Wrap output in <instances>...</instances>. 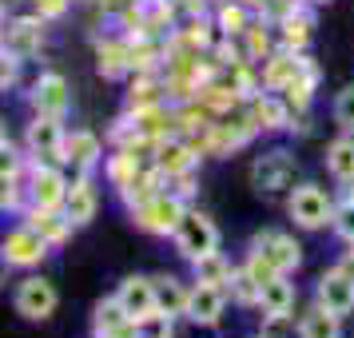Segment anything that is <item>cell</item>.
Here are the masks:
<instances>
[{"instance_id":"5bb4252c","label":"cell","mask_w":354,"mask_h":338,"mask_svg":"<svg viewBox=\"0 0 354 338\" xmlns=\"http://www.w3.org/2000/svg\"><path fill=\"white\" fill-rule=\"evenodd\" d=\"M179 219H183V211H179L176 199H156V203L144 211L140 223H144L147 231H171V227H179Z\"/></svg>"},{"instance_id":"9a60e30c","label":"cell","mask_w":354,"mask_h":338,"mask_svg":"<svg viewBox=\"0 0 354 338\" xmlns=\"http://www.w3.org/2000/svg\"><path fill=\"white\" fill-rule=\"evenodd\" d=\"M326 167H330V176L335 179L351 183L354 179V140H335L330 151H326Z\"/></svg>"},{"instance_id":"cb8c5ba5","label":"cell","mask_w":354,"mask_h":338,"mask_svg":"<svg viewBox=\"0 0 354 338\" xmlns=\"http://www.w3.org/2000/svg\"><path fill=\"white\" fill-rule=\"evenodd\" d=\"M342 271H346V274H354V259H346V263H342Z\"/></svg>"},{"instance_id":"6da1fadb","label":"cell","mask_w":354,"mask_h":338,"mask_svg":"<svg viewBox=\"0 0 354 338\" xmlns=\"http://www.w3.org/2000/svg\"><path fill=\"white\" fill-rule=\"evenodd\" d=\"M176 247H179V255H187L195 263V259H203V255H215L219 231H215V223H211L207 215H183L176 227Z\"/></svg>"},{"instance_id":"277c9868","label":"cell","mask_w":354,"mask_h":338,"mask_svg":"<svg viewBox=\"0 0 354 338\" xmlns=\"http://www.w3.org/2000/svg\"><path fill=\"white\" fill-rule=\"evenodd\" d=\"M17 310L24 319H48L56 310V287L48 279H24L17 287Z\"/></svg>"},{"instance_id":"ac0fdd59","label":"cell","mask_w":354,"mask_h":338,"mask_svg":"<svg viewBox=\"0 0 354 338\" xmlns=\"http://www.w3.org/2000/svg\"><path fill=\"white\" fill-rule=\"evenodd\" d=\"M267 247H271V251H267V259H271L279 271H290V267H299V247H295L287 235H271V239H267Z\"/></svg>"},{"instance_id":"9c48e42d","label":"cell","mask_w":354,"mask_h":338,"mask_svg":"<svg viewBox=\"0 0 354 338\" xmlns=\"http://www.w3.org/2000/svg\"><path fill=\"white\" fill-rule=\"evenodd\" d=\"M64 215L68 223H92V215H96V191H92V183L88 179H80V183H72L68 187V199H64Z\"/></svg>"},{"instance_id":"8992f818","label":"cell","mask_w":354,"mask_h":338,"mask_svg":"<svg viewBox=\"0 0 354 338\" xmlns=\"http://www.w3.org/2000/svg\"><path fill=\"white\" fill-rule=\"evenodd\" d=\"M290 219L306 231H315L330 219V203H326V195L319 187H299V191L290 195Z\"/></svg>"},{"instance_id":"2e32d148","label":"cell","mask_w":354,"mask_h":338,"mask_svg":"<svg viewBox=\"0 0 354 338\" xmlns=\"http://www.w3.org/2000/svg\"><path fill=\"white\" fill-rule=\"evenodd\" d=\"M299 335L303 338H338V314H330L326 306L310 310L303 319V326H299Z\"/></svg>"},{"instance_id":"30bf717a","label":"cell","mask_w":354,"mask_h":338,"mask_svg":"<svg viewBox=\"0 0 354 338\" xmlns=\"http://www.w3.org/2000/svg\"><path fill=\"white\" fill-rule=\"evenodd\" d=\"M259 303H263V310H267L271 319H283L290 306H295V290H290V283L283 274H274V279H267V283L259 287Z\"/></svg>"},{"instance_id":"3957f363","label":"cell","mask_w":354,"mask_h":338,"mask_svg":"<svg viewBox=\"0 0 354 338\" xmlns=\"http://www.w3.org/2000/svg\"><path fill=\"white\" fill-rule=\"evenodd\" d=\"M319 306H326L330 314H351L354 310V274H346L342 267L330 274H322L319 279Z\"/></svg>"},{"instance_id":"5b68a950","label":"cell","mask_w":354,"mask_h":338,"mask_svg":"<svg viewBox=\"0 0 354 338\" xmlns=\"http://www.w3.org/2000/svg\"><path fill=\"white\" fill-rule=\"evenodd\" d=\"M183 314L199 326H215L219 314H223V290L215 287V283H195L187 290V306H183Z\"/></svg>"},{"instance_id":"ba28073f","label":"cell","mask_w":354,"mask_h":338,"mask_svg":"<svg viewBox=\"0 0 354 338\" xmlns=\"http://www.w3.org/2000/svg\"><path fill=\"white\" fill-rule=\"evenodd\" d=\"M32 199L40 211H52L56 203H64L68 199V183L60 179V171H52V167H40L32 176Z\"/></svg>"},{"instance_id":"44dd1931","label":"cell","mask_w":354,"mask_h":338,"mask_svg":"<svg viewBox=\"0 0 354 338\" xmlns=\"http://www.w3.org/2000/svg\"><path fill=\"white\" fill-rule=\"evenodd\" d=\"M335 115H338V124H342V128H354V84L338 92V100H335Z\"/></svg>"},{"instance_id":"d4e9b609","label":"cell","mask_w":354,"mask_h":338,"mask_svg":"<svg viewBox=\"0 0 354 338\" xmlns=\"http://www.w3.org/2000/svg\"><path fill=\"white\" fill-rule=\"evenodd\" d=\"M60 4H64V0H52V8H60Z\"/></svg>"},{"instance_id":"52a82bcc","label":"cell","mask_w":354,"mask_h":338,"mask_svg":"<svg viewBox=\"0 0 354 338\" xmlns=\"http://www.w3.org/2000/svg\"><path fill=\"white\" fill-rule=\"evenodd\" d=\"M4 259L12 263V267H32L44 259V235L32 231V227H20L12 231L8 239H4Z\"/></svg>"},{"instance_id":"7c38bea8","label":"cell","mask_w":354,"mask_h":338,"mask_svg":"<svg viewBox=\"0 0 354 338\" xmlns=\"http://www.w3.org/2000/svg\"><path fill=\"white\" fill-rule=\"evenodd\" d=\"M36 108H40V115H64V108H68V88H64V80L60 76H44V80L36 84Z\"/></svg>"},{"instance_id":"e0dca14e","label":"cell","mask_w":354,"mask_h":338,"mask_svg":"<svg viewBox=\"0 0 354 338\" xmlns=\"http://www.w3.org/2000/svg\"><path fill=\"white\" fill-rule=\"evenodd\" d=\"M64 147H68V160L76 163V167H92L96 156H100V144H96V135H92V131H76Z\"/></svg>"},{"instance_id":"d6986e66","label":"cell","mask_w":354,"mask_h":338,"mask_svg":"<svg viewBox=\"0 0 354 338\" xmlns=\"http://www.w3.org/2000/svg\"><path fill=\"white\" fill-rule=\"evenodd\" d=\"M195 271H199V283H215V287H219V283H227V263L223 259H219V251H215V255H203V259H195Z\"/></svg>"},{"instance_id":"ffe728a7","label":"cell","mask_w":354,"mask_h":338,"mask_svg":"<svg viewBox=\"0 0 354 338\" xmlns=\"http://www.w3.org/2000/svg\"><path fill=\"white\" fill-rule=\"evenodd\" d=\"M156 294H160V310H167V314H176V310H183L187 306V294L167 279V287H156Z\"/></svg>"},{"instance_id":"603a6c76","label":"cell","mask_w":354,"mask_h":338,"mask_svg":"<svg viewBox=\"0 0 354 338\" xmlns=\"http://www.w3.org/2000/svg\"><path fill=\"white\" fill-rule=\"evenodd\" d=\"M338 231L346 235V239H354V203L346 211H342V219H338Z\"/></svg>"},{"instance_id":"7a4b0ae2","label":"cell","mask_w":354,"mask_h":338,"mask_svg":"<svg viewBox=\"0 0 354 338\" xmlns=\"http://www.w3.org/2000/svg\"><path fill=\"white\" fill-rule=\"evenodd\" d=\"M115 303L124 306L131 322H144L160 310V294H156V283H147V279H124L115 290Z\"/></svg>"},{"instance_id":"8fae6325","label":"cell","mask_w":354,"mask_h":338,"mask_svg":"<svg viewBox=\"0 0 354 338\" xmlns=\"http://www.w3.org/2000/svg\"><path fill=\"white\" fill-rule=\"evenodd\" d=\"M290 176H295V163H290L283 151H271V156H263V160L255 163V179H259V187H267V191L287 187Z\"/></svg>"},{"instance_id":"7402d4cb","label":"cell","mask_w":354,"mask_h":338,"mask_svg":"<svg viewBox=\"0 0 354 338\" xmlns=\"http://www.w3.org/2000/svg\"><path fill=\"white\" fill-rule=\"evenodd\" d=\"M140 330H144V338H171V326H167V319H144V322H136Z\"/></svg>"},{"instance_id":"4fadbf2b","label":"cell","mask_w":354,"mask_h":338,"mask_svg":"<svg viewBox=\"0 0 354 338\" xmlns=\"http://www.w3.org/2000/svg\"><path fill=\"white\" fill-rule=\"evenodd\" d=\"M60 120L56 115H40L32 128H28V147H32L36 156H56L60 151Z\"/></svg>"}]
</instances>
